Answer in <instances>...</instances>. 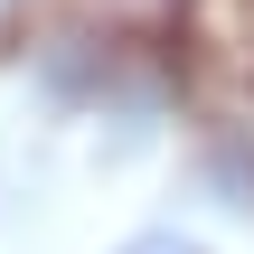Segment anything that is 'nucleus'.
<instances>
[{
	"instance_id": "1",
	"label": "nucleus",
	"mask_w": 254,
	"mask_h": 254,
	"mask_svg": "<svg viewBox=\"0 0 254 254\" xmlns=\"http://www.w3.org/2000/svg\"><path fill=\"white\" fill-rule=\"evenodd\" d=\"M85 9H104V19H123V28H160V19H189L198 0H85Z\"/></svg>"
},
{
	"instance_id": "2",
	"label": "nucleus",
	"mask_w": 254,
	"mask_h": 254,
	"mask_svg": "<svg viewBox=\"0 0 254 254\" xmlns=\"http://www.w3.org/2000/svg\"><path fill=\"white\" fill-rule=\"evenodd\" d=\"M57 9H66V0H0V38H38Z\"/></svg>"
},
{
	"instance_id": "3",
	"label": "nucleus",
	"mask_w": 254,
	"mask_h": 254,
	"mask_svg": "<svg viewBox=\"0 0 254 254\" xmlns=\"http://www.w3.org/2000/svg\"><path fill=\"white\" fill-rule=\"evenodd\" d=\"M113 254H207V245H189L179 226H151V236H123Z\"/></svg>"
}]
</instances>
